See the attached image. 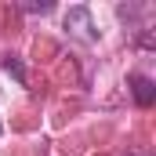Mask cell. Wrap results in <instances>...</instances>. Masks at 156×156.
<instances>
[{
    "mask_svg": "<svg viewBox=\"0 0 156 156\" xmlns=\"http://www.w3.org/2000/svg\"><path fill=\"white\" fill-rule=\"evenodd\" d=\"M66 29H73L80 40H94V33H91V29H94V26H91V11H87V7H73V11L66 15Z\"/></svg>",
    "mask_w": 156,
    "mask_h": 156,
    "instance_id": "6da1fadb",
    "label": "cell"
},
{
    "mask_svg": "<svg viewBox=\"0 0 156 156\" xmlns=\"http://www.w3.org/2000/svg\"><path fill=\"white\" fill-rule=\"evenodd\" d=\"M131 91H134V102H138L142 109H149V105H153V98H156V83H153L149 76L134 73V76H131Z\"/></svg>",
    "mask_w": 156,
    "mask_h": 156,
    "instance_id": "7a4b0ae2",
    "label": "cell"
}]
</instances>
